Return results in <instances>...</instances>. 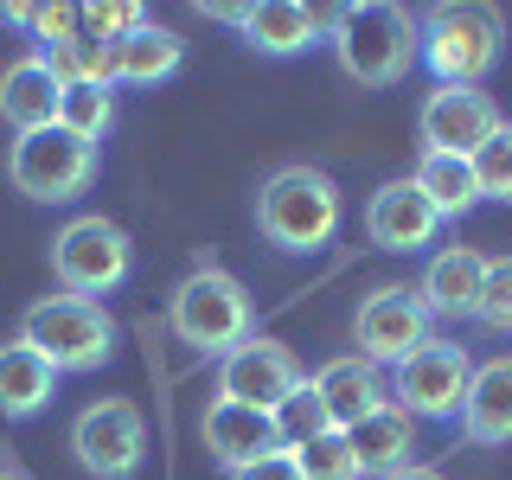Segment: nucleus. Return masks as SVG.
<instances>
[{"label": "nucleus", "mask_w": 512, "mask_h": 480, "mask_svg": "<svg viewBox=\"0 0 512 480\" xmlns=\"http://www.w3.org/2000/svg\"><path fill=\"white\" fill-rule=\"evenodd\" d=\"M327 45L359 90H391L416 64V20L397 0H352L327 13Z\"/></svg>", "instance_id": "1"}, {"label": "nucleus", "mask_w": 512, "mask_h": 480, "mask_svg": "<svg viewBox=\"0 0 512 480\" xmlns=\"http://www.w3.org/2000/svg\"><path fill=\"white\" fill-rule=\"evenodd\" d=\"M340 218H346V199L333 186V173H320V167H276L256 186V231L282 256L327 250L340 237Z\"/></svg>", "instance_id": "2"}, {"label": "nucleus", "mask_w": 512, "mask_h": 480, "mask_svg": "<svg viewBox=\"0 0 512 480\" xmlns=\"http://www.w3.org/2000/svg\"><path fill=\"white\" fill-rule=\"evenodd\" d=\"M500 45H506L500 13L474 7V0H448V7H429L416 20V64L455 90H480V77L500 64Z\"/></svg>", "instance_id": "3"}, {"label": "nucleus", "mask_w": 512, "mask_h": 480, "mask_svg": "<svg viewBox=\"0 0 512 480\" xmlns=\"http://www.w3.org/2000/svg\"><path fill=\"white\" fill-rule=\"evenodd\" d=\"M167 327L173 340L205 352V359H224L244 340H256V308H250V288L231 276V269H192V276L173 288L167 301Z\"/></svg>", "instance_id": "4"}, {"label": "nucleus", "mask_w": 512, "mask_h": 480, "mask_svg": "<svg viewBox=\"0 0 512 480\" xmlns=\"http://www.w3.org/2000/svg\"><path fill=\"white\" fill-rule=\"evenodd\" d=\"M20 340L32 352H45V359L58 365V378L64 372H96V365H109V352H116V320L103 314V301L45 295L20 314Z\"/></svg>", "instance_id": "5"}, {"label": "nucleus", "mask_w": 512, "mask_h": 480, "mask_svg": "<svg viewBox=\"0 0 512 480\" xmlns=\"http://www.w3.org/2000/svg\"><path fill=\"white\" fill-rule=\"evenodd\" d=\"M128 269H135V244H128V231L103 212L71 218L52 237V276H58L64 295L96 301V295H109V288H122Z\"/></svg>", "instance_id": "6"}, {"label": "nucleus", "mask_w": 512, "mask_h": 480, "mask_svg": "<svg viewBox=\"0 0 512 480\" xmlns=\"http://www.w3.org/2000/svg\"><path fill=\"white\" fill-rule=\"evenodd\" d=\"M7 180L13 192H26L32 205H71L77 192L96 180V148L77 141L71 128H32V135L13 141L7 154Z\"/></svg>", "instance_id": "7"}, {"label": "nucleus", "mask_w": 512, "mask_h": 480, "mask_svg": "<svg viewBox=\"0 0 512 480\" xmlns=\"http://www.w3.org/2000/svg\"><path fill=\"white\" fill-rule=\"evenodd\" d=\"M71 455L90 480H135L148 461V423L128 397H96L71 423Z\"/></svg>", "instance_id": "8"}, {"label": "nucleus", "mask_w": 512, "mask_h": 480, "mask_svg": "<svg viewBox=\"0 0 512 480\" xmlns=\"http://www.w3.org/2000/svg\"><path fill=\"white\" fill-rule=\"evenodd\" d=\"M429 301L416 295L410 282H384L372 295L359 301V314H352V346H359V359L372 365H404L416 346H429L436 333H429Z\"/></svg>", "instance_id": "9"}, {"label": "nucleus", "mask_w": 512, "mask_h": 480, "mask_svg": "<svg viewBox=\"0 0 512 480\" xmlns=\"http://www.w3.org/2000/svg\"><path fill=\"white\" fill-rule=\"evenodd\" d=\"M468 378H474L468 346L429 340V346H416L410 359L397 365V410L423 416V423H455L461 397H468Z\"/></svg>", "instance_id": "10"}, {"label": "nucleus", "mask_w": 512, "mask_h": 480, "mask_svg": "<svg viewBox=\"0 0 512 480\" xmlns=\"http://www.w3.org/2000/svg\"><path fill=\"white\" fill-rule=\"evenodd\" d=\"M301 384H308L301 359L282 340H263V333L218 359V397H224V404H250V410H269V416H276L288 397L301 391Z\"/></svg>", "instance_id": "11"}, {"label": "nucleus", "mask_w": 512, "mask_h": 480, "mask_svg": "<svg viewBox=\"0 0 512 480\" xmlns=\"http://www.w3.org/2000/svg\"><path fill=\"white\" fill-rule=\"evenodd\" d=\"M416 128H423V154H461V160H474L506 128V116H500V103H493L487 90L442 84V90H429Z\"/></svg>", "instance_id": "12"}, {"label": "nucleus", "mask_w": 512, "mask_h": 480, "mask_svg": "<svg viewBox=\"0 0 512 480\" xmlns=\"http://www.w3.org/2000/svg\"><path fill=\"white\" fill-rule=\"evenodd\" d=\"M180 64H186L180 32H167L154 20H141L135 32H122V39H109V45H90V77L109 84V90H116V84L154 90V84H167Z\"/></svg>", "instance_id": "13"}, {"label": "nucleus", "mask_w": 512, "mask_h": 480, "mask_svg": "<svg viewBox=\"0 0 512 480\" xmlns=\"http://www.w3.org/2000/svg\"><path fill=\"white\" fill-rule=\"evenodd\" d=\"M365 231H372L378 250H397V256H416L436 244L442 231V212L429 205V192L416 180H391L372 192V205H365Z\"/></svg>", "instance_id": "14"}, {"label": "nucleus", "mask_w": 512, "mask_h": 480, "mask_svg": "<svg viewBox=\"0 0 512 480\" xmlns=\"http://www.w3.org/2000/svg\"><path fill=\"white\" fill-rule=\"evenodd\" d=\"M199 436H205V448H212V461H218L224 474H237V468H250V461H263V455H276V448H282L276 416L250 410V404H224V397L205 404Z\"/></svg>", "instance_id": "15"}, {"label": "nucleus", "mask_w": 512, "mask_h": 480, "mask_svg": "<svg viewBox=\"0 0 512 480\" xmlns=\"http://www.w3.org/2000/svg\"><path fill=\"white\" fill-rule=\"evenodd\" d=\"M487 263H493V256H480L474 244H448V250L429 256V269H423V282H416V295L429 301V314L474 320L480 288H487Z\"/></svg>", "instance_id": "16"}, {"label": "nucleus", "mask_w": 512, "mask_h": 480, "mask_svg": "<svg viewBox=\"0 0 512 480\" xmlns=\"http://www.w3.org/2000/svg\"><path fill=\"white\" fill-rule=\"evenodd\" d=\"M237 32L263 58H295V52L327 39V13L308 7V0H256V7H244V26Z\"/></svg>", "instance_id": "17"}, {"label": "nucleus", "mask_w": 512, "mask_h": 480, "mask_svg": "<svg viewBox=\"0 0 512 480\" xmlns=\"http://www.w3.org/2000/svg\"><path fill=\"white\" fill-rule=\"evenodd\" d=\"M346 442H352V461H359V480H391V474L416 468V461H410V448H416V416L397 410V404H378L365 423H352Z\"/></svg>", "instance_id": "18"}, {"label": "nucleus", "mask_w": 512, "mask_h": 480, "mask_svg": "<svg viewBox=\"0 0 512 480\" xmlns=\"http://www.w3.org/2000/svg\"><path fill=\"white\" fill-rule=\"evenodd\" d=\"M58 96H64V84L52 77V64H45L39 52L13 58L7 71H0V116L13 122V135L52 128V122H58Z\"/></svg>", "instance_id": "19"}, {"label": "nucleus", "mask_w": 512, "mask_h": 480, "mask_svg": "<svg viewBox=\"0 0 512 480\" xmlns=\"http://www.w3.org/2000/svg\"><path fill=\"white\" fill-rule=\"evenodd\" d=\"M461 436L480 442V448L512 442V352L506 359L474 365L468 397H461Z\"/></svg>", "instance_id": "20"}, {"label": "nucleus", "mask_w": 512, "mask_h": 480, "mask_svg": "<svg viewBox=\"0 0 512 480\" xmlns=\"http://www.w3.org/2000/svg\"><path fill=\"white\" fill-rule=\"evenodd\" d=\"M314 391H320V404H327V416H333V429H340V436H346L352 423H365V416L384 404L378 365H372V359H359V352H340V359L320 365Z\"/></svg>", "instance_id": "21"}, {"label": "nucleus", "mask_w": 512, "mask_h": 480, "mask_svg": "<svg viewBox=\"0 0 512 480\" xmlns=\"http://www.w3.org/2000/svg\"><path fill=\"white\" fill-rule=\"evenodd\" d=\"M52 397H58V365L45 359V352H32L26 340L0 346V416L26 423V416H39Z\"/></svg>", "instance_id": "22"}, {"label": "nucleus", "mask_w": 512, "mask_h": 480, "mask_svg": "<svg viewBox=\"0 0 512 480\" xmlns=\"http://www.w3.org/2000/svg\"><path fill=\"white\" fill-rule=\"evenodd\" d=\"M410 180L429 192V205H436L442 218H468L474 205H480L474 160H461V154H423V160H416V173H410Z\"/></svg>", "instance_id": "23"}, {"label": "nucleus", "mask_w": 512, "mask_h": 480, "mask_svg": "<svg viewBox=\"0 0 512 480\" xmlns=\"http://www.w3.org/2000/svg\"><path fill=\"white\" fill-rule=\"evenodd\" d=\"M58 128H71L77 141H103L109 128H116V96H109V84H96V77H77V84H64L58 96Z\"/></svg>", "instance_id": "24"}, {"label": "nucleus", "mask_w": 512, "mask_h": 480, "mask_svg": "<svg viewBox=\"0 0 512 480\" xmlns=\"http://www.w3.org/2000/svg\"><path fill=\"white\" fill-rule=\"evenodd\" d=\"M276 436H282V448H301V442H314V436H333V416H327V404H320L314 378L276 410Z\"/></svg>", "instance_id": "25"}, {"label": "nucleus", "mask_w": 512, "mask_h": 480, "mask_svg": "<svg viewBox=\"0 0 512 480\" xmlns=\"http://www.w3.org/2000/svg\"><path fill=\"white\" fill-rule=\"evenodd\" d=\"M295 455V468L301 480H359V461H352V442L333 429V436H314V442H301V448H288Z\"/></svg>", "instance_id": "26"}, {"label": "nucleus", "mask_w": 512, "mask_h": 480, "mask_svg": "<svg viewBox=\"0 0 512 480\" xmlns=\"http://www.w3.org/2000/svg\"><path fill=\"white\" fill-rule=\"evenodd\" d=\"M474 180H480V199L512 205V122H506V128H500V135H493L480 154H474Z\"/></svg>", "instance_id": "27"}, {"label": "nucleus", "mask_w": 512, "mask_h": 480, "mask_svg": "<svg viewBox=\"0 0 512 480\" xmlns=\"http://www.w3.org/2000/svg\"><path fill=\"white\" fill-rule=\"evenodd\" d=\"M474 320L487 333H512V256H493L487 263V288H480Z\"/></svg>", "instance_id": "28"}, {"label": "nucleus", "mask_w": 512, "mask_h": 480, "mask_svg": "<svg viewBox=\"0 0 512 480\" xmlns=\"http://www.w3.org/2000/svg\"><path fill=\"white\" fill-rule=\"evenodd\" d=\"M231 480H301V468H295V455H288V448H276V455H263V461H250V468H237Z\"/></svg>", "instance_id": "29"}, {"label": "nucleus", "mask_w": 512, "mask_h": 480, "mask_svg": "<svg viewBox=\"0 0 512 480\" xmlns=\"http://www.w3.org/2000/svg\"><path fill=\"white\" fill-rule=\"evenodd\" d=\"M391 480H442L436 468H404V474H391Z\"/></svg>", "instance_id": "30"}, {"label": "nucleus", "mask_w": 512, "mask_h": 480, "mask_svg": "<svg viewBox=\"0 0 512 480\" xmlns=\"http://www.w3.org/2000/svg\"><path fill=\"white\" fill-rule=\"evenodd\" d=\"M0 480H7V474H0Z\"/></svg>", "instance_id": "31"}]
</instances>
